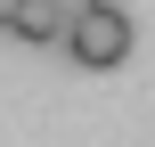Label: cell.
Listing matches in <instances>:
<instances>
[{
    "label": "cell",
    "instance_id": "obj_2",
    "mask_svg": "<svg viewBox=\"0 0 155 147\" xmlns=\"http://www.w3.org/2000/svg\"><path fill=\"white\" fill-rule=\"evenodd\" d=\"M82 8H90V0H57V16H65V25H74V16H82Z\"/></svg>",
    "mask_w": 155,
    "mask_h": 147
},
{
    "label": "cell",
    "instance_id": "obj_1",
    "mask_svg": "<svg viewBox=\"0 0 155 147\" xmlns=\"http://www.w3.org/2000/svg\"><path fill=\"white\" fill-rule=\"evenodd\" d=\"M131 41H139V33H131V16H123L114 0H90V8L65 25V41H57V49H65L74 65H90V74H114V65L131 57Z\"/></svg>",
    "mask_w": 155,
    "mask_h": 147
},
{
    "label": "cell",
    "instance_id": "obj_3",
    "mask_svg": "<svg viewBox=\"0 0 155 147\" xmlns=\"http://www.w3.org/2000/svg\"><path fill=\"white\" fill-rule=\"evenodd\" d=\"M8 8H16V0H0V25H8Z\"/></svg>",
    "mask_w": 155,
    "mask_h": 147
}]
</instances>
